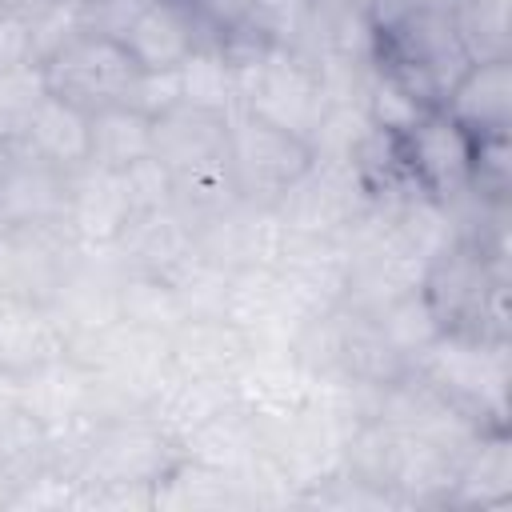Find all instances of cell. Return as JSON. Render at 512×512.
Instances as JSON below:
<instances>
[{
	"label": "cell",
	"mask_w": 512,
	"mask_h": 512,
	"mask_svg": "<svg viewBox=\"0 0 512 512\" xmlns=\"http://www.w3.org/2000/svg\"><path fill=\"white\" fill-rule=\"evenodd\" d=\"M236 68V108H248L304 140H312L324 108L328 88L320 60L304 48L256 44L244 52H224Z\"/></svg>",
	"instance_id": "3957f363"
},
{
	"label": "cell",
	"mask_w": 512,
	"mask_h": 512,
	"mask_svg": "<svg viewBox=\"0 0 512 512\" xmlns=\"http://www.w3.org/2000/svg\"><path fill=\"white\" fill-rule=\"evenodd\" d=\"M236 188L228 176V164H204L192 172H176L172 176V208L188 220V228H204L208 220H216L220 212H228L236 204Z\"/></svg>",
	"instance_id": "4dcf8cb0"
},
{
	"label": "cell",
	"mask_w": 512,
	"mask_h": 512,
	"mask_svg": "<svg viewBox=\"0 0 512 512\" xmlns=\"http://www.w3.org/2000/svg\"><path fill=\"white\" fill-rule=\"evenodd\" d=\"M512 504V440L508 428H484L456 464L448 508H504Z\"/></svg>",
	"instance_id": "cb8c5ba5"
},
{
	"label": "cell",
	"mask_w": 512,
	"mask_h": 512,
	"mask_svg": "<svg viewBox=\"0 0 512 512\" xmlns=\"http://www.w3.org/2000/svg\"><path fill=\"white\" fill-rule=\"evenodd\" d=\"M512 340H484L468 332H440L416 360L412 372L452 400L480 428H508V384H512Z\"/></svg>",
	"instance_id": "277c9868"
},
{
	"label": "cell",
	"mask_w": 512,
	"mask_h": 512,
	"mask_svg": "<svg viewBox=\"0 0 512 512\" xmlns=\"http://www.w3.org/2000/svg\"><path fill=\"white\" fill-rule=\"evenodd\" d=\"M508 252L480 248L476 240H448L424 268L420 292L444 332L484 340H512L508 324Z\"/></svg>",
	"instance_id": "7a4b0ae2"
},
{
	"label": "cell",
	"mask_w": 512,
	"mask_h": 512,
	"mask_svg": "<svg viewBox=\"0 0 512 512\" xmlns=\"http://www.w3.org/2000/svg\"><path fill=\"white\" fill-rule=\"evenodd\" d=\"M460 128L480 136H512V56L472 60L440 104Z\"/></svg>",
	"instance_id": "ffe728a7"
},
{
	"label": "cell",
	"mask_w": 512,
	"mask_h": 512,
	"mask_svg": "<svg viewBox=\"0 0 512 512\" xmlns=\"http://www.w3.org/2000/svg\"><path fill=\"white\" fill-rule=\"evenodd\" d=\"M236 396H232V384L228 380H200V376H180V372H168V380L156 388V396L148 400L144 416L180 448L200 424H208L220 408H228Z\"/></svg>",
	"instance_id": "d4e9b609"
},
{
	"label": "cell",
	"mask_w": 512,
	"mask_h": 512,
	"mask_svg": "<svg viewBox=\"0 0 512 512\" xmlns=\"http://www.w3.org/2000/svg\"><path fill=\"white\" fill-rule=\"evenodd\" d=\"M12 164V144L8 140H0V176H4V168Z\"/></svg>",
	"instance_id": "bcb514c9"
},
{
	"label": "cell",
	"mask_w": 512,
	"mask_h": 512,
	"mask_svg": "<svg viewBox=\"0 0 512 512\" xmlns=\"http://www.w3.org/2000/svg\"><path fill=\"white\" fill-rule=\"evenodd\" d=\"M172 372L200 380H236V372L252 356V340L228 316H184L168 332Z\"/></svg>",
	"instance_id": "ac0fdd59"
},
{
	"label": "cell",
	"mask_w": 512,
	"mask_h": 512,
	"mask_svg": "<svg viewBox=\"0 0 512 512\" xmlns=\"http://www.w3.org/2000/svg\"><path fill=\"white\" fill-rule=\"evenodd\" d=\"M264 448L260 440V424L252 412H244L236 400L228 408H220L208 424H200L184 444H180V456H192L200 464H212V468H224V472H240L256 452Z\"/></svg>",
	"instance_id": "83f0119b"
},
{
	"label": "cell",
	"mask_w": 512,
	"mask_h": 512,
	"mask_svg": "<svg viewBox=\"0 0 512 512\" xmlns=\"http://www.w3.org/2000/svg\"><path fill=\"white\" fill-rule=\"evenodd\" d=\"M228 148V112L200 104H172L152 116V156L176 176L204 164H220Z\"/></svg>",
	"instance_id": "d6986e66"
},
{
	"label": "cell",
	"mask_w": 512,
	"mask_h": 512,
	"mask_svg": "<svg viewBox=\"0 0 512 512\" xmlns=\"http://www.w3.org/2000/svg\"><path fill=\"white\" fill-rule=\"evenodd\" d=\"M48 100V84L40 64H12L0 68V140L20 144L36 108Z\"/></svg>",
	"instance_id": "d590c367"
},
{
	"label": "cell",
	"mask_w": 512,
	"mask_h": 512,
	"mask_svg": "<svg viewBox=\"0 0 512 512\" xmlns=\"http://www.w3.org/2000/svg\"><path fill=\"white\" fill-rule=\"evenodd\" d=\"M148 4L152 0H88V4H76V8H80V28L84 32L120 40Z\"/></svg>",
	"instance_id": "60d3db41"
},
{
	"label": "cell",
	"mask_w": 512,
	"mask_h": 512,
	"mask_svg": "<svg viewBox=\"0 0 512 512\" xmlns=\"http://www.w3.org/2000/svg\"><path fill=\"white\" fill-rule=\"evenodd\" d=\"M224 316L252 340V348H292L296 332L308 324L292 304L276 268H244L228 272Z\"/></svg>",
	"instance_id": "4fadbf2b"
},
{
	"label": "cell",
	"mask_w": 512,
	"mask_h": 512,
	"mask_svg": "<svg viewBox=\"0 0 512 512\" xmlns=\"http://www.w3.org/2000/svg\"><path fill=\"white\" fill-rule=\"evenodd\" d=\"M400 168L416 192L436 204H452L468 192L476 136L460 128L444 108H428L404 136H396Z\"/></svg>",
	"instance_id": "9c48e42d"
},
{
	"label": "cell",
	"mask_w": 512,
	"mask_h": 512,
	"mask_svg": "<svg viewBox=\"0 0 512 512\" xmlns=\"http://www.w3.org/2000/svg\"><path fill=\"white\" fill-rule=\"evenodd\" d=\"M172 104H180V76H176V68H168V72H140L128 108H140L144 116H160Z\"/></svg>",
	"instance_id": "b9f144b4"
},
{
	"label": "cell",
	"mask_w": 512,
	"mask_h": 512,
	"mask_svg": "<svg viewBox=\"0 0 512 512\" xmlns=\"http://www.w3.org/2000/svg\"><path fill=\"white\" fill-rule=\"evenodd\" d=\"M512 0H456V28L464 40L468 60H496L512 56Z\"/></svg>",
	"instance_id": "836d02e7"
},
{
	"label": "cell",
	"mask_w": 512,
	"mask_h": 512,
	"mask_svg": "<svg viewBox=\"0 0 512 512\" xmlns=\"http://www.w3.org/2000/svg\"><path fill=\"white\" fill-rule=\"evenodd\" d=\"M52 468V440L36 416L12 408L0 416V488L12 496L36 472Z\"/></svg>",
	"instance_id": "f546056e"
},
{
	"label": "cell",
	"mask_w": 512,
	"mask_h": 512,
	"mask_svg": "<svg viewBox=\"0 0 512 512\" xmlns=\"http://www.w3.org/2000/svg\"><path fill=\"white\" fill-rule=\"evenodd\" d=\"M12 64H36L32 60V32L24 16H0V68Z\"/></svg>",
	"instance_id": "7bdbcfd3"
},
{
	"label": "cell",
	"mask_w": 512,
	"mask_h": 512,
	"mask_svg": "<svg viewBox=\"0 0 512 512\" xmlns=\"http://www.w3.org/2000/svg\"><path fill=\"white\" fill-rule=\"evenodd\" d=\"M184 316L188 312H184L180 292L172 288V280L144 276V272H124L120 276V320L140 324V328H156V332H172Z\"/></svg>",
	"instance_id": "1f68e13d"
},
{
	"label": "cell",
	"mask_w": 512,
	"mask_h": 512,
	"mask_svg": "<svg viewBox=\"0 0 512 512\" xmlns=\"http://www.w3.org/2000/svg\"><path fill=\"white\" fill-rule=\"evenodd\" d=\"M372 316H376V324L384 328V336L396 344V352H400L408 364L444 332L440 320L432 316V308H428V300H424L420 288H412V292H404V296L380 304Z\"/></svg>",
	"instance_id": "e575fe53"
},
{
	"label": "cell",
	"mask_w": 512,
	"mask_h": 512,
	"mask_svg": "<svg viewBox=\"0 0 512 512\" xmlns=\"http://www.w3.org/2000/svg\"><path fill=\"white\" fill-rule=\"evenodd\" d=\"M468 64L472 60L456 28V0H400L396 12L376 24L372 68L428 108L444 104Z\"/></svg>",
	"instance_id": "6da1fadb"
},
{
	"label": "cell",
	"mask_w": 512,
	"mask_h": 512,
	"mask_svg": "<svg viewBox=\"0 0 512 512\" xmlns=\"http://www.w3.org/2000/svg\"><path fill=\"white\" fill-rule=\"evenodd\" d=\"M12 408H20V376L0 368V416L12 412Z\"/></svg>",
	"instance_id": "ee69618b"
},
{
	"label": "cell",
	"mask_w": 512,
	"mask_h": 512,
	"mask_svg": "<svg viewBox=\"0 0 512 512\" xmlns=\"http://www.w3.org/2000/svg\"><path fill=\"white\" fill-rule=\"evenodd\" d=\"M468 192L484 200H512V136H480Z\"/></svg>",
	"instance_id": "74e56055"
},
{
	"label": "cell",
	"mask_w": 512,
	"mask_h": 512,
	"mask_svg": "<svg viewBox=\"0 0 512 512\" xmlns=\"http://www.w3.org/2000/svg\"><path fill=\"white\" fill-rule=\"evenodd\" d=\"M120 180H124L132 212H148V208H168L172 204V172L156 156H144V160L128 164L120 172Z\"/></svg>",
	"instance_id": "ab89813d"
},
{
	"label": "cell",
	"mask_w": 512,
	"mask_h": 512,
	"mask_svg": "<svg viewBox=\"0 0 512 512\" xmlns=\"http://www.w3.org/2000/svg\"><path fill=\"white\" fill-rule=\"evenodd\" d=\"M48 4H56V0H0V8L8 16H24V20H32L36 12H44Z\"/></svg>",
	"instance_id": "f6af8a7d"
},
{
	"label": "cell",
	"mask_w": 512,
	"mask_h": 512,
	"mask_svg": "<svg viewBox=\"0 0 512 512\" xmlns=\"http://www.w3.org/2000/svg\"><path fill=\"white\" fill-rule=\"evenodd\" d=\"M40 72L52 96L76 104L80 112H100V108L128 104L144 68L132 60V52L120 40L80 32L60 52H52L40 64Z\"/></svg>",
	"instance_id": "8992f818"
},
{
	"label": "cell",
	"mask_w": 512,
	"mask_h": 512,
	"mask_svg": "<svg viewBox=\"0 0 512 512\" xmlns=\"http://www.w3.org/2000/svg\"><path fill=\"white\" fill-rule=\"evenodd\" d=\"M120 44L144 72H168L180 68L200 48V36L184 0H152L120 36Z\"/></svg>",
	"instance_id": "603a6c76"
},
{
	"label": "cell",
	"mask_w": 512,
	"mask_h": 512,
	"mask_svg": "<svg viewBox=\"0 0 512 512\" xmlns=\"http://www.w3.org/2000/svg\"><path fill=\"white\" fill-rule=\"evenodd\" d=\"M0 16H4V8H0Z\"/></svg>",
	"instance_id": "7dc6e473"
},
{
	"label": "cell",
	"mask_w": 512,
	"mask_h": 512,
	"mask_svg": "<svg viewBox=\"0 0 512 512\" xmlns=\"http://www.w3.org/2000/svg\"><path fill=\"white\" fill-rule=\"evenodd\" d=\"M132 204L124 192L120 172L84 164L68 172V208H64V232L80 248H112L120 228L128 224Z\"/></svg>",
	"instance_id": "e0dca14e"
},
{
	"label": "cell",
	"mask_w": 512,
	"mask_h": 512,
	"mask_svg": "<svg viewBox=\"0 0 512 512\" xmlns=\"http://www.w3.org/2000/svg\"><path fill=\"white\" fill-rule=\"evenodd\" d=\"M68 352V328L52 304L36 300H0V368L24 376Z\"/></svg>",
	"instance_id": "7402d4cb"
},
{
	"label": "cell",
	"mask_w": 512,
	"mask_h": 512,
	"mask_svg": "<svg viewBox=\"0 0 512 512\" xmlns=\"http://www.w3.org/2000/svg\"><path fill=\"white\" fill-rule=\"evenodd\" d=\"M372 192L352 164L312 160L308 172L272 204L288 236H324L344 240L356 220L368 212Z\"/></svg>",
	"instance_id": "ba28073f"
},
{
	"label": "cell",
	"mask_w": 512,
	"mask_h": 512,
	"mask_svg": "<svg viewBox=\"0 0 512 512\" xmlns=\"http://www.w3.org/2000/svg\"><path fill=\"white\" fill-rule=\"evenodd\" d=\"M176 76H180L184 104H200V108H216V112L236 108V68L220 48H196L176 68Z\"/></svg>",
	"instance_id": "d6a6232c"
},
{
	"label": "cell",
	"mask_w": 512,
	"mask_h": 512,
	"mask_svg": "<svg viewBox=\"0 0 512 512\" xmlns=\"http://www.w3.org/2000/svg\"><path fill=\"white\" fill-rule=\"evenodd\" d=\"M28 32H32V60L44 64L52 52H60L72 36L84 32L80 28V8L68 4V0H56V4H48L44 12H36L28 20Z\"/></svg>",
	"instance_id": "f35d334b"
},
{
	"label": "cell",
	"mask_w": 512,
	"mask_h": 512,
	"mask_svg": "<svg viewBox=\"0 0 512 512\" xmlns=\"http://www.w3.org/2000/svg\"><path fill=\"white\" fill-rule=\"evenodd\" d=\"M276 276L284 280L292 304L304 320H316L344 304L348 296V248L344 240L324 236H288L276 260Z\"/></svg>",
	"instance_id": "5bb4252c"
},
{
	"label": "cell",
	"mask_w": 512,
	"mask_h": 512,
	"mask_svg": "<svg viewBox=\"0 0 512 512\" xmlns=\"http://www.w3.org/2000/svg\"><path fill=\"white\" fill-rule=\"evenodd\" d=\"M320 392V376H312L292 348H252L248 364L232 380V396L244 412L256 420L284 416L296 408H308Z\"/></svg>",
	"instance_id": "9a60e30c"
},
{
	"label": "cell",
	"mask_w": 512,
	"mask_h": 512,
	"mask_svg": "<svg viewBox=\"0 0 512 512\" xmlns=\"http://www.w3.org/2000/svg\"><path fill=\"white\" fill-rule=\"evenodd\" d=\"M152 508H160V512H224V508H248V500L232 472L200 464L192 456H180L152 484Z\"/></svg>",
	"instance_id": "484cf974"
},
{
	"label": "cell",
	"mask_w": 512,
	"mask_h": 512,
	"mask_svg": "<svg viewBox=\"0 0 512 512\" xmlns=\"http://www.w3.org/2000/svg\"><path fill=\"white\" fill-rule=\"evenodd\" d=\"M120 276H124V268L112 248H80L76 244V256H72L56 296L48 300L52 312L60 316V324L68 328V340L120 320Z\"/></svg>",
	"instance_id": "7c38bea8"
},
{
	"label": "cell",
	"mask_w": 512,
	"mask_h": 512,
	"mask_svg": "<svg viewBox=\"0 0 512 512\" xmlns=\"http://www.w3.org/2000/svg\"><path fill=\"white\" fill-rule=\"evenodd\" d=\"M112 252L124 272H144V276H164L172 280L192 256H196V232L188 220L168 204V208H148L132 212L120 236L112 240Z\"/></svg>",
	"instance_id": "2e32d148"
},
{
	"label": "cell",
	"mask_w": 512,
	"mask_h": 512,
	"mask_svg": "<svg viewBox=\"0 0 512 512\" xmlns=\"http://www.w3.org/2000/svg\"><path fill=\"white\" fill-rule=\"evenodd\" d=\"M144 156H152V116L128 104L88 112V164L124 172Z\"/></svg>",
	"instance_id": "f1b7e54d"
},
{
	"label": "cell",
	"mask_w": 512,
	"mask_h": 512,
	"mask_svg": "<svg viewBox=\"0 0 512 512\" xmlns=\"http://www.w3.org/2000/svg\"><path fill=\"white\" fill-rule=\"evenodd\" d=\"M76 256L64 224H0V300L48 304Z\"/></svg>",
	"instance_id": "30bf717a"
},
{
	"label": "cell",
	"mask_w": 512,
	"mask_h": 512,
	"mask_svg": "<svg viewBox=\"0 0 512 512\" xmlns=\"http://www.w3.org/2000/svg\"><path fill=\"white\" fill-rule=\"evenodd\" d=\"M180 460V448L140 412L124 420L96 424L84 440L72 476L80 484H136L152 488L172 464Z\"/></svg>",
	"instance_id": "52a82bcc"
},
{
	"label": "cell",
	"mask_w": 512,
	"mask_h": 512,
	"mask_svg": "<svg viewBox=\"0 0 512 512\" xmlns=\"http://www.w3.org/2000/svg\"><path fill=\"white\" fill-rule=\"evenodd\" d=\"M12 148H20L60 172H76L88 164V112H80L76 104L48 92V100L36 108L28 132Z\"/></svg>",
	"instance_id": "4316f807"
},
{
	"label": "cell",
	"mask_w": 512,
	"mask_h": 512,
	"mask_svg": "<svg viewBox=\"0 0 512 512\" xmlns=\"http://www.w3.org/2000/svg\"><path fill=\"white\" fill-rule=\"evenodd\" d=\"M284 240H288V232H284L280 216L272 208L244 204V200H236L228 212H220L216 220L196 228V252L224 272L276 268Z\"/></svg>",
	"instance_id": "8fae6325"
},
{
	"label": "cell",
	"mask_w": 512,
	"mask_h": 512,
	"mask_svg": "<svg viewBox=\"0 0 512 512\" xmlns=\"http://www.w3.org/2000/svg\"><path fill=\"white\" fill-rule=\"evenodd\" d=\"M312 8H316V0H252L240 28L248 36H256L260 44L304 48L308 28H312Z\"/></svg>",
	"instance_id": "8d00e7d4"
},
{
	"label": "cell",
	"mask_w": 512,
	"mask_h": 512,
	"mask_svg": "<svg viewBox=\"0 0 512 512\" xmlns=\"http://www.w3.org/2000/svg\"><path fill=\"white\" fill-rule=\"evenodd\" d=\"M312 144L248 108L228 112V148L224 164L232 176V188L244 204L272 208L312 164Z\"/></svg>",
	"instance_id": "5b68a950"
},
{
	"label": "cell",
	"mask_w": 512,
	"mask_h": 512,
	"mask_svg": "<svg viewBox=\"0 0 512 512\" xmlns=\"http://www.w3.org/2000/svg\"><path fill=\"white\" fill-rule=\"evenodd\" d=\"M68 172L12 148V164L0 176V224H64Z\"/></svg>",
	"instance_id": "44dd1931"
}]
</instances>
